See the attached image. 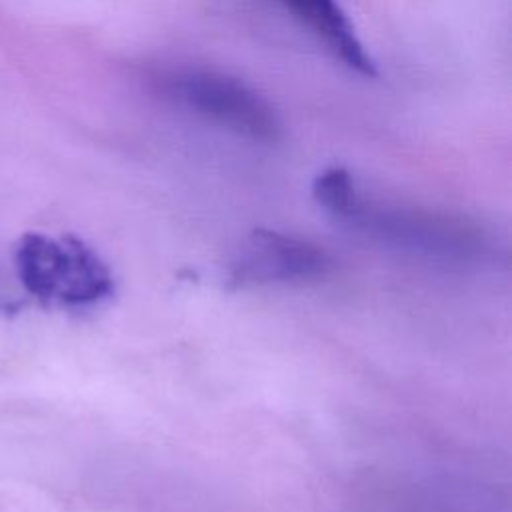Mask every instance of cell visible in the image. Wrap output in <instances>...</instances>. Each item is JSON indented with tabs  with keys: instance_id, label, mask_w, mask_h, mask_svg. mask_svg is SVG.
Listing matches in <instances>:
<instances>
[{
	"instance_id": "1",
	"label": "cell",
	"mask_w": 512,
	"mask_h": 512,
	"mask_svg": "<svg viewBox=\"0 0 512 512\" xmlns=\"http://www.w3.org/2000/svg\"><path fill=\"white\" fill-rule=\"evenodd\" d=\"M14 268L22 288L42 304L82 308L114 292L108 266L72 234L60 238L42 232L22 234L14 246Z\"/></svg>"
},
{
	"instance_id": "2",
	"label": "cell",
	"mask_w": 512,
	"mask_h": 512,
	"mask_svg": "<svg viewBox=\"0 0 512 512\" xmlns=\"http://www.w3.org/2000/svg\"><path fill=\"white\" fill-rule=\"evenodd\" d=\"M168 92L192 112L250 140L274 142L280 136L274 108L238 78L210 70H184L168 78Z\"/></svg>"
},
{
	"instance_id": "3",
	"label": "cell",
	"mask_w": 512,
	"mask_h": 512,
	"mask_svg": "<svg viewBox=\"0 0 512 512\" xmlns=\"http://www.w3.org/2000/svg\"><path fill=\"white\" fill-rule=\"evenodd\" d=\"M330 270L326 252L302 238L256 228L244 240L230 266V286L308 282Z\"/></svg>"
},
{
	"instance_id": "4",
	"label": "cell",
	"mask_w": 512,
	"mask_h": 512,
	"mask_svg": "<svg viewBox=\"0 0 512 512\" xmlns=\"http://www.w3.org/2000/svg\"><path fill=\"white\" fill-rule=\"evenodd\" d=\"M356 226L372 230L390 242L412 250H424L428 254L444 256H468L476 250L472 232L458 222L418 212H368L356 204L346 218Z\"/></svg>"
},
{
	"instance_id": "5",
	"label": "cell",
	"mask_w": 512,
	"mask_h": 512,
	"mask_svg": "<svg viewBox=\"0 0 512 512\" xmlns=\"http://www.w3.org/2000/svg\"><path fill=\"white\" fill-rule=\"evenodd\" d=\"M308 26L350 70L374 78L376 64L358 40L352 22L336 0H278Z\"/></svg>"
},
{
	"instance_id": "6",
	"label": "cell",
	"mask_w": 512,
	"mask_h": 512,
	"mask_svg": "<svg viewBox=\"0 0 512 512\" xmlns=\"http://www.w3.org/2000/svg\"><path fill=\"white\" fill-rule=\"evenodd\" d=\"M312 196L330 216L338 220H346L358 204L352 176L340 166L326 168L314 178Z\"/></svg>"
}]
</instances>
